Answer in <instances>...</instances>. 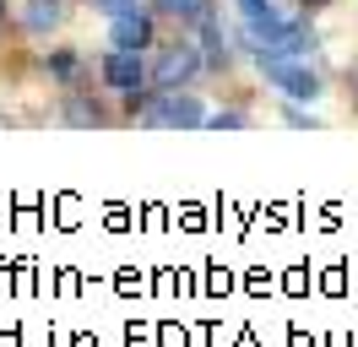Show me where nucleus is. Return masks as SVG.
<instances>
[{
    "instance_id": "f257e3e1",
    "label": "nucleus",
    "mask_w": 358,
    "mask_h": 347,
    "mask_svg": "<svg viewBox=\"0 0 358 347\" xmlns=\"http://www.w3.org/2000/svg\"><path fill=\"white\" fill-rule=\"evenodd\" d=\"M255 65H261V76H266L282 98H293V104H315L320 98V71H315L310 60H299V55H255Z\"/></svg>"
},
{
    "instance_id": "f03ea898",
    "label": "nucleus",
    "mask_w": 358,
    "mask_h": 347,
    "mask_svg": "<svg viewBox=\"0 0 358 347\" xmlns=\"http://www.w3.org/2000/svg\"><path fill=\"white\" fill-rule=\"evenodd\" d=\"M201 71H206V55L196 38H174L163 49H152V87L157 92H179V87L196 82Z\"/></svg>"
},
{
    "instance_id": "7ed1b4c3",
    "label": "nucleus",
    "mask_w": 358,
    "mask_h": 347,
    "mask_svg": "<svg viewBox=\"0 0 358 347\" xmlns=\"http://www.w3.org/2000/svg\"><path fill=\"white\" fill-rule=\"evenodd\" d=\"M141 125H152V130H196V125H206V108H201V98L196 92H157L152 87V98H147V108L136 114Z\"/></svg>"
},
{
    "instance_id": "20e7f679",
    "label": "nucleus",
    "mask_w": 358,
    "mask_h": 347,
    "mask_svg": "<svg viewBox=\"0 0 358 347\" xmlns=\"http://www.w3.org/2000/svg\"><path fill=\"white\" fill-rule=\"evenodd\" d=\"M98 76H103L109 92L125 98V92H147V87H152V65L141 60L136 49H109V55L98 60Z\"/></svg>"
},
{
    "instance_id": "39448f33",
    "label": "nucleus",
    "mask_w": 358,
    "mask_h": 347,
    "mask_svg": "<svg viewBox=\"0 0 358 347\" xmlns=\"http://www.w3.org/2000/svg\"><path fill=\"white\" fill-rule=\"evenodd\" d=\"M109 49H136V55L157 49V11L152 6H136V11L109 17Z\"/></svg>"
},
{
    "instance_id": "423d86ee",
    "label": "nucleus",
    "mask_w": 358,
    "mask_h": 347,
    "mask_svg": "<svg viewBox=\"0 0 358 347\" xmlns=\"http://www.w3.org/2000/svg\"><path fill=\"white\" fill-rule=\"evenodd\" d=\"M310 49H315V27H310V17H288L266 43H261V55H299V60H310Z\"/></svg>"
},
{
    "instance_id": "0eeeda50",
    "label": "nucleus",
    "mask_w": 358,
    "mask_h": 347,
    "mask_svg": "<svg viewBox=\"0 0 358 347\" xmlns=\"http://www.w3.org/2000/svg\"><path fill=\"white\" fill-rule=\"evenodd\" d=\"M66 0H22V11H17V22H22V33H33V38H44V33H55L60 22H66Z\"/></svg>"
},
{
    "instance_id": "6e6552de",
    "label": "nucleus",
    "mask_w": 358,
    "mask_h": 347,
    "mask_svg": "<svg viewBox=\"0 0 358 347\" xmlns=\"http://www.w3.org/2000/svg\"><path fill=\"white\" fill-rule=\"evenodd\" d=\"M196 43H201V55H206V71H228V65H234V55H228V33H223V22H217V17L196 33Z\"/></svg>"
},
{
    "instance_id": "1a4fd4ad",
    "label": "nucleus",
    "mask_w": 358,
    "mask_h": 347,
    "mask_svg": "<svg viewBox=\"0 0 358 347\" xmlns=\"http://www.w3.org/2000/svg\"><path fill=\"white\" fill-rule=\"evenodd\" d=\"M60 120H66V125H103L109 114H103V104H98V98L66 92V108H60Z\"/></svg>"
},
{
    "instance_id": "9d476101",
    "label": "nucleus",
    "mask_w": 358,
    "mask_h": 347,
    "mask_svg": "<svg viewBox=\"0 0 358 347\" xmlns=\"http://www.w3.org/2000/svg\"><path fill=\"white\" fill-rule=\"evenodd\" d=\"M76 65H82L76 49H49V55H44V71L55 76V82H71V76H76Z\"/></svg>"
},
{
    "instance_id": "9b49d317",
    "label": "nucleus",
    "mask_w": 358,
    "mask_h": 347,
    "mask_svg": "<svg viewBox=\"0 0 358 347\" xmlns=\"http://www.w3.org/2000/svg\"><path fill=\"white\" fill-rule=\"evenodd\" d=\"M206 125H212V130H245L250 114H239V108H217V114H206Z\"/></svg>"
},
{
    "instance_id": "f8f14e48",
    "label": "nucleus",
    "mask_w": 358,
    "mask_h": 347,
    "mask_svg": "<svg viewBox=\"0 0 358 347\" xmlns=\"http://www.w3.org/2000/svg\"><path fill=\"white\" fill-rule=\"evenodd\" d=\"M147 6H152V11H157V17H185V11H190V6H196V0H147Z\"/></svg>"
},
{
    "instance_id": "ddd939ff",
    "label": "nucleus",
    "mask_w": 358,
    "mask_h": 347,
    "mask_svg": "<svg viewBox=\"0 0 358 347\" xmlns=\"http://www.w3.org/2000/svg\"><path fill=\"white\" fill-rule=\"evenodd\" d=\"M92 11H103V17H120V11H136V0H87Z\"/></svg>"
},
{
    "instance_id": "4468645a",
    "label": "nucleus",
    "mask_w": 358,
    "mask_h": 347,
    "mask_svg": "<svg viewBox=\"0 0 358 347\" xmlns=\"http://www.w3.org/2000/svg\"><path fill=\"white\" fill-rule=\"evenodd\" d=\"M299 6H310V11H320V6H326V0H299Z\"/></svg>"
},
{
    "instance_id": "2eb2a0df",
    "label": "nucleus",
    "mask_w": 358,
    "mask_h": 347,
    "mask_svg": "<svg viewBox=\"0 0 358 347\" xmlns=\"http://www.w3.org/2000/svg\"><path fill=\"white\" fill-rule=\"evenodd\" d=\"M0 22H6V0H0Z\"/></svg>"
}]
</instances>
